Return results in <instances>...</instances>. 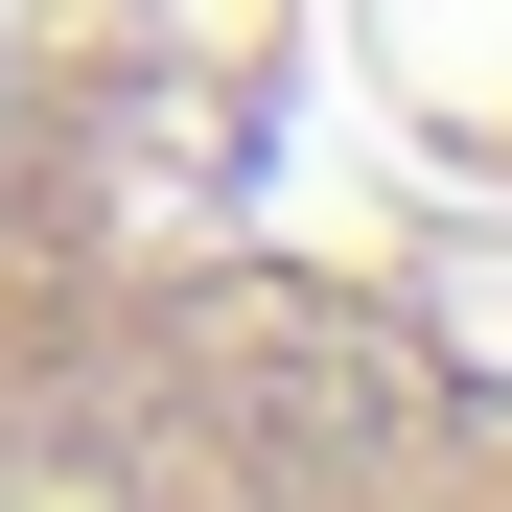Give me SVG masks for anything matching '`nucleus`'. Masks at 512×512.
<instances>
[{
  "mask_svg": "<svg viewBox=\"0 0 512 512\" xmlns=\"http://www.w3.org/2000/svg\"><path fill=\"white\" fill-rule=\"evenodd\" d=\"M0 512H512V0H0Z\"/></svg>",
  "mask_w": 512,
  "mask_h": 512,
  "instance_id": "obj_1",
  "label": "nucleus"
}]
</instances>
